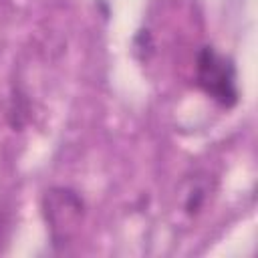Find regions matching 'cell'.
Returning <instances> with one entry per match:
<instances>
[{
    "instance_id": "obj_3",
    "label": "cell",
    "mask_w": 258,
    "mask_h": 258,
    "mask_svg": "<svg viewBox=\"0 0 258 258\" xmlns=\"http://www.w3.org/2000/svg\"><path fill=\"white\" fill-rule=\"evenodd\" d=\"M206 202V185L198 179H194V183L189 185V189L185 191V198H183V210L187 214H196Z\"/></svg>"
},
{
    "instance_id": "obj_1",
    "label": "cell",
    "mask_w": 258,
    "mask_h": 258,
    "mask_svg": "<svg viewBox=\"0 0 258 258\" xmlns=\"http://www.w3.org/2000/svg\"><path fill=\"white\" fill-rule=\"evenodd\" d=\"M198 85L220 105L232 107L238 99L234 64L218 54L212 46H206L198 56Z\"/></svg>"
},
{
    "instance_id": "obj_2",
    "label": "cell",
    "mask_w": 258,
    "mask_h": 258,
    "mask_svg": "<svg viewBox=\"0 0 258 258\" xmlns=\"http://www.w3.org/2000/svg\"><path fill=\"white\" fill-rule=\"evenodd\" d=\"M83 200L69 187H52L44 194L42 210L54 244H67L83 218Z\"/></svg>"
}]
</instances>
